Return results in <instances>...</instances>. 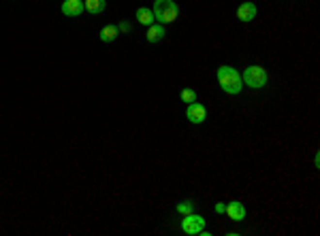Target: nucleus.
<instances>
[{"label": "nucleus", "instance_id": "1", "mask_svg": "<svg viewBox=\"0 0 320 236\" xmlns=\"http://www.w3.org/2000/svg\"><path fill=\"white\" fill-rule=\"evenodd\" d=\"M218 83H220L222 92L226 94H239L243 89V81H241V74H239L237 68L228 66V64H222L220 68H218Z\"/></svg>", "mask_w": 320, "mask_h": 236}, {"label": "nucleus", "instance_id": "2", "mask_svg": "<svg viewBox=\"0 0 320 236\" xmlns=\"http://www.w3.org/2000/svg\"><path fill=\"white\" fill-rule=\"evenodd\" d=\"M154 17L158 24H173L179 17V4L175 0H154Z\"/></svg>", "mask_w": 320, "mask_h": 236}, {"label": "nucleus", "instance_id": "3", "mask_svg": "<svg viewBox=\"0 0 320 236\" xmlns=\"http://www.w3.org/2000/svg\"><path fill=\"white\" fill-rule=\"evenodd\" d=\"M241 81L245 88L250 89H263L267 81H269V74H267V71L263 66H258V64H252V66H248L241 74Z\"/></svg>", "mask_w": 320, "mask_h": 236}, {"label": "nucleus", "instance_id": "4", "mask_svg": "<svg viewBox=\"0 0 320 236\" xmlns=\"http://www.w3.org/2000/svg\"><path fill=\"white\" fill-rule=\"evenodd\" d=\"M205 217L196 215V213H188L181 219V232H186L188 236H199L203 230H205Z\"/></svg>", "mask_w": 320, "mask_h": 236}, {"label": "nucleus", "instance_id": "5", "mask_svg": "<svg viewBox=\"0 0 320 236\" xmlns=\"http://www.w3.org/2000/svg\"><path fill=\"white\" fill-rule=\"evenodd\" d=\"M186 119L190 123H194V126H199V123L207 119V109L201 103H190L188 109H186Z\"/></svg>", "mask_w": 320, "mask_h": 236}, {"label": "nucleus", "instance_id": "6", "mask_svg": "<svg viewBox=\"0 0 320 236\" xmlns=\"http://www.w3.org/2000/svg\"><path fill=\"white\" fill-rule=\"evenodd\" d=\"M256 13H258V9H256V4L252 0H245V2H241L237 7V19L243 21V24H250L256 17Z\"/></svg>", "mask_w": 320, "mask_h": 236}, {"label": "nucleus", "instance_id": "7", "mask_svg": "<svg viewBox=\"0 0 320 236\" xmlns=\"http://www.w3.org/2000/svg\"><path fill=\"white\" fill-rule=\"evenodd\" d=\"M224 213L228 215L231 221H243L245 219V206L241 205L239 200H233V202H226V208H224Z\"/></svg>", "mask_w": 320, "mask_h": 236}, {"label": "nucleus", "instance_id": "8", "mask_svg": "<svg viewBox=\"0 0 320 236\" xmlns=\"http://www.w3.org/2000/svg\"><path fill=\"white\" fill-rule=\"evenodd\" d=\"M83 11H85L83 0H64L62 2V13L66 17H79Z\"/></svg>", "mask_w": 320, "mask_h": 236}, {"label": "nucleus", "instance_id": "9", "mask_svg": "<svg viewBox=\"0 0 320 236\" xmlns=\"http://www.w3.org/2000/svg\"><path fill=\"white\" fill-rule=\"evenodd\" d=\"M164 26L162 24H152V26H147V41L149 43H160L164 39Z\"/></svg>", "mask_w": 320, "mask_h": 236}, {"label": "nucleus", "instance_id": "10", "mask_svg": "<svg viewBox=\"0 0 320 236\" xmlns=\"http://www.w3.org/2000/svg\"><path fill=\"white\" fill-rule=\"evenodd\" d=\"M137 21L141 26H152L154 21H156V17H154V11L147 9V7H139L137 9Z\"/></svg>", "mask_w": 320, "mask_h": 236}, {"label": "nucleus", "instance_id": "11", "mask_svg": "<svg viewBox=\"0 0 320 236\" xmlns=\"http://www.w3.org/2000/svg\"><path fill=\"white\" fill-rule=\"evenodd\" d=\"M100 41L103 43H113L117 36H120V30H117V26L115 24H109V26H105L103 30H100Z\"/></svg>", "mask_w": 320, "mask_h": 236}, {"label": "nucleus", "instance_id": "12", "mask_svg": "<svg viewBox=\"0 0 320 236\" xmlns=\"http://www.w3.org/2000/svg\"><path fill=\"white\" fill-rule=\"evenodd\" d=\"M83 4L90 15H100L107 9V0H85Z\"/></svg>", "mask_w": 320, "mask_h": 236}, {"label": "nucleus", "instance_id": "13", "mask_svg": "<svg viewBox=\"0 0 320 236\" xmlns=\"http://www.w3.org/2000/svg\"><path fill=\"white\" fill-rule=\"evenodd\" d=\"M175 211L179 215H188V213H194V202L192 200H181L179 205H175Z\"/></svg>", "mask_w": 320, "mask_h": 236}, {"label": "nucleus", "instance_id": "14", "mask_svg": "<svg viewBox=\"0 0 320 236\" xmlns=\"http://www.w3.org/2000/svg\"><path fill=\"white\" fill-rule=\"evenodd\" d=\"M179 98H181V103H186V104L196 103V92L194 89H190V88H186V89H181L179 92Z\"/></svg>", "mask_w": 320, "mask_h": 236}, {"label": "nucleus", "instance_id": "15", "mask_svg": "<svg viewBox=\"0 0 320 236\" xmlns=\"http://www.w3.org/2000/svg\"><path fill=\"white\" fill-rule=\"evenodd\" d=\"M224 208H226V202H218L216 206H213V213H218V215H222Z\"/></svg>", "mask_w": 320, "mask_h": 236}, {"label": "nucleus", "instance_id": "16", "mask_svg": "<svg viewBox=\"0 0 320 236\" xmlns=\"http://www.w3.org/2000/svg\"><path fill=\"white\" fill-rule=\"evenodd\" d=\"M117 30H120V32H130V30H132V26L128 24V21H122V24L117 26Z\"/></svg>", "mask_w": 320, "mask_h": 236}]
</instances>
